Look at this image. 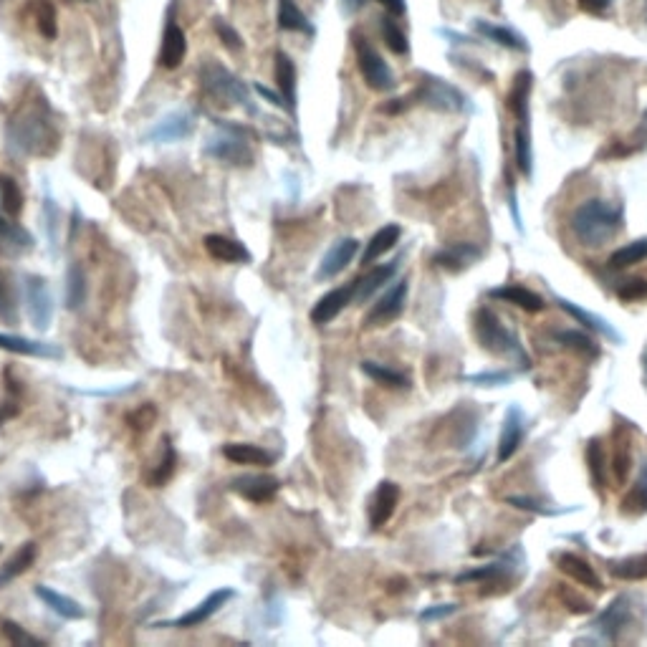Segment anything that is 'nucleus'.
Here are the masks:
<instances>
[{"label": "nucleus", "mask_w": 647, "mask_h": 647, "mask_svg": "<svg viewBox=\"0 0 647 647\" xmlns=\"http://www.w3.org/2000/svg\"><path fill=\"white\" fill-rule=\"evenodd\" d=\"M8 147L18 155L28 157H51L59 150V129L51 119V109L38 102H26L11 119L6 127Z\"/></svg>", "instance_id": "f257e3e1"}, {"label": "nucleus", "mask_w": 647, "mask_h": 647, "mask_svg": "<svg viewBox=\"0 0 647 647\" xmlns=\"http://www.w3.org/2000/svg\"><path fill=\"white\" fill-rule=\"evenodd\" d=\"M622 220V205L610 200H587L572 213V233L582 246L599 248L620 233Z\"/></svg>", "instance_id": "f03ea898"}, {"label": "nucleus", "mask_w": 647, "mask_h": 647, "mask_svg": "<svg viewBox=\"0 0 647 647\" xmlns=\"http://www.w3.org/2000/svg\"><path fill=\"white\" fill-rule=\"evenodd\" d=\"M476 337L486 352L496 354V357L519 359L524 367H529V354L519 344V337L498 319L496 311L486 309V306L476 311Z\"/></svg>", "instance_id": "7ed1b4c3"}, {"label": "nucleus", "mask_w": 647, "mask_h": 647, "mask_svg": "<svg viewBox=\"0 0 647 647\" xmlns=\"http://www.w3.org/2000/svg\"><path fill=\"white\" fill-rule=\"evenodd\" d=\"M412 94H415V102L428 104L435 112L463 114L473 109L471 99H468L458 86L445 79H438V76H423L420 86L412 91Z\"/></svg>", "instance_id": "20e7f679"}, {"label": "nucleus", "mask_w": 647, "mask_h": 647, "mask_svg": "<svg viewBox=\"0 0 647 647\" xmlns=\"http://www.w3.org/2000/svg\"><path fill=\"white\" fill-rule=\"evenodd\" d=\"M248 132L243 127L220 124V134L205 142V155L233 167H251L253 150L248 147Z\"/></svg>", "instance_id": "39448f33"}, {"label": "nucleus", "mask_w": 647, "mask_h": 647, "mask_svg": "<svg viewBox=\"0 0 647 647\" xmlns=\"http://www.w3.org/2000/svg\"><path fill=\"white\" fill-rule=\"evenodd\" d=\"M200 81H203V89L208 91L210 97L220 99V102L225 104H241L248 112H253L246 84H243L236 74H230L225 66H220L218 61H208V64L200 69Z\"/></svg>", "instance_id": "423d86ee"}, {"label": "nucleus", "mask_w": 647, "mask_h": 647, "mask_svg": "<svg viewBox=\"0 0 647 647\" xmlns=\"http://www.w3.org/2000/svg\"><path fill=\"white\" fill-rule=\"evenodd\" d=\"M354 51H357L359 71H362L364 81H367L369 89L375 91H392L395 89V76H392L390 66L385 64L377 49L364 36H354Z\"/></svg>", "instance_id": "0eeeda50"}, {"label": "nucleus", "mask_w": 647, "mask_h": 647, "mask_svg": "<svg viewBox=\"0 0 647 647\" xmlns=\"http://www.w3.org/2000/svg\"><path fill=\"white\" fill-rule=\"evenodd\" d=\"M26 301H28V316H31V324L38 329V332H46L51 327V319H54V299H51V291L46 279L41 276H28L26 279Z\"/></svg>", "instance_id": "6e6552de"}, {"label": "nucleus", "mask_w": 647, "mask_h": 647, "mask_svg": "<svg viewBox=\"0 0 647 647\" xmlns=\"http://www.w3.org/2000/svg\"><path fill=\"white\" fill-rule=\"evenodd\" d=\"M233 597H236L233 589H215V592L208 594L198 607H193V610L185 612V615L177 617V620L172 622H160V627H182V630H188V627L203 625V622H208L215 612L223 610Z\"/></svg>", "instance_id": "1a4fd4ad"}, {"label": "nucleus", "mask_w": 647, "mask_h": 647, "mask_svg": "<svg viewBox=\"0 0 647 647\" xmlns=\"http://www.w3.org/2000/svg\"><path fill=\"white\" fill-rule=\"evenodd\" d=\"M279 488V478L263 476V473H246V476H238L230 481V491H236L238 496H243L251 503H268L279 493Z\"/></svg>", "instance_id": "9d476101"}, {"label": "nucleus", "mask_w": 647, "mask_h": 647, "mask_svg": "<svg viewBox=\"0 0 647 647\" xmlns=\"http://www.w3.org/2000/svg\"><path fill=\"white\" fill-rule=\"evenodd\" d=\"M407 279H400L380 301L375 304V309L367 314V324L369 327H380V324H387V321H395L397 316L405 311V301H407Z\"/></svg>", "instance_id": "9b49d317"}, {"label": "nucleus", "mask_w": 647, "mask_h": 647, "mask_svg": "<svg viewBox=\"0 0 647 647\" xmlns=\"http://www.w3.org/2000/svg\"><path fill=\"white\" fill-rule=\"evenodd\" d=\"M36 241L23 225H18L11 215L0 213V253L8 258H18L33 251Z\"/></svg>", "instance_id": "f8f14e48"}, {"label": "nucleus", "mask_w": 647, "mask_h": 647, "mask_svg": "<svg viewBox=\"0 0 647 647\" xmlns=\"http://www.w3.org/2000/svg\"><path fill=\"white\" fill-rule=\"evenodd\" d=\"M357 251H359L357 238H342V241L334 243V246L327 251V256H324V261L319 263L316 279L329 281V279H334V276H339V273H342L344 268L354 261Z\"/></svg>", "instance_id": "ddd939ff"}, {"label": "nucleus", "mask_w": 647, "mask_h": 647, "mask_svg": "<svg viewBox=\"0 0 647 647\" xmlns=\"http://www.w3.org/2000/svg\"><path fill=\"white\" fill-rule=\"evenodd\" d=\"M352 299H354V284L339 286V289L329 291V294H324L314 304V309H311V321L319 324V327H324V324L337 319V316L352 304Z\"/></svg>", "instance_id": "4468645a"}, {"label": "nucleus", "mask_w": 647, "mask_h": 647, "mask_svg": "<svg viewBox=\"0 0 647 647\" xmlns=\"http://www.w3.org/2000/svg\"><path fill=\"white\" fill-rule=\"evenodd\" d=\"M397 501H400V486L392 481H382L372 496V503H369V526L382 529L395 514Z\"/></svg>", "instance_id": "2eb2a0df"}, {"label": "nucleus", "mask_w": 647, "mask_h": 647, "mask_svg": "<svg viewBox=\"0 0 647 647\" xmlns=\"http://www.w3.org/2000/svg\"><path fill=\"white\" fill-rule=\"evenodd\" d=\"M185 54H188V38H185L182 28L170 18V23L165 26V33H162L160 66L167 71L180 69V64L185 61Z\"/></svg>", "instance_id": "dca6fc26"}, {"label": "nucleus", "mask_w": 647, "mask_h": 647, "mask_svg": "<svg viewBox=\"0 0 647 647\" xmlns=\"http://www.w3.org/2000/svg\"><path fill=\"white\" fill-rule=\"evenodd\" d=\"M0 349L3 352L21 354V357H41V359H61V349L51 342H36V339L18 337V334L0 332Z\"/></svg>", "instance_id": "f3484780"}, {"label": "nucleus", "mask_w": 647, "mask_h": 647, "mask_svg": "<svg viewBox=\"0 0 647 647\" xmlns=\"http://www.w3.org/2000/svg\"><path fill=\"white\" fill-rule=\"evenodd\" d=\"M521 440H524V415H521L519 407H511V410L506 412L501 440H498V455H496L498 463H506V460L514 458Z\"/></svg>", "instance_id": "a211bd4d"}, {"label": "nucleus", "mask_w": 647, "mask_h": 647, "mask_svg": "<svg viewBox=\"0 0 647 647\" xmlns=\"http://www.w3.org/2000/svg\"><path fill=\"white\" fill-rule=\"evenodd\" d=\"M195 129V119L190 117V114L185 112H175L170 114V117H165L162 122H157L155 127L150 129V137L152 142H180V140H188L190 134H193Z\"/></svg>", "instance_id": "6ab92c4d"}, {"label": "nucleus", "mask_w": 647, "mask_h": 647, "mask_svg": "<svg viewBox=\"0 0 647 647\" xmlns=\"http://www.w3.org/2000/svg\"><path fill=\"white\" fill-rule=\"evenodd\" d=\"M557 304L562 306V309L567 311L569 316H574V319H577L579 324H584V327H587V329H592V332H597L599 337H607V339H610V342H615V344L622 342L620 332H617V329L612 327L610 321L602 319V316L592 314V311L582 309V306H577V304H574V301H569V299H562V296H557Z\"/></svg>", "instance_id": "aec40b11"}, {"label": "nucleus", "mask_w": 647, "mask_h": 647, "mask_svg": "<svg viewBox=\"0 0 647 647\" xmlns=\"http://www.w3.org/2000/svg\"><path fill=\"white\" fill-rule=\"evenodd\" d=\"M478 258H481V248L478 246H473V243H453V246L435 253L433 261L438 263L440 268H445V271L458 273L471 266V263H476Z\"/></svg>", "instance_id": "412c9836"}, {"label": "nucleus", "mask_w": 647, "mask_h": 647, "mask_svg": "<svg viewBox=\"0 0 647 647\" xmlns=\"http://www.w3.org/2000/svg\"><path fill=\"white\" fill-rule=\"evenodd\" d=\"M531 86H534V74L531 71H519L514 79V86L508 91V109L519 119V124H529V97Z\"/></svg>", "instance_id": "4be33fe9"}, {"label": "nucleus", "mask_w": 647, "mask_h": 647, "mask_svg": "<svg viewBox=\"0 0 647 647\" xmlns=\"http://www.w3.org/2000/svg\"><path fill=\"white\" fill-rule=\"evenodd\" d=\"M476 31L481 33L486 41H493L496 46H501V49L519 51V54H526V51H529V43H526V38L519 36L514 28L498 26V23H491V21H476Z\"/></svg>", "instance_id": "5701e85b"}, {"label": "nucleus", "mask_w": 647, "mask_h": 647, "mask_svg": "<svg viewBox=\"0 0 647 647\" xmlns=\"http://www.w3.org/2000/svg\"><path fill=\"white\" fill-rule=\"evenodd\" d=\"M205 251H208L210 256L220 263H248L251 261V253H248V248L243 246V243L233 241V238L218 236V233H215V236H205Z\"/></svg>", "instance_id": "b1692460"}, {"label": "nucleus", "mask_w": 647, "mask_h": 647, "mask_svg": "<svg viewBox=\"0 0 647 647\" xmlns=\"http://www.w3.org/2000/svg\"><path fill=\"white\" fill-rule=\"evenodd\" d=\"M627 617H630V602H627V597H617L615 602L599 615V620L594 622V627H597L607 640L615 642L622 627L627 625Z\"/></svg>", "instance_id": "393cba45"}, {"label": "nucleus", "mask_w": 647, "mask_h": 647, "mask_svg": "<svg viewBox=\"0 0 647 647\" xmlns=\"http://www.w3.org/2000/svg\"><path fill=\"white\" fill-rule=\"evenodd\" d=\"M223 455L230 460V463H238V466H271L273 455L268 450H263L261 445L253 443H228L223 445Z\"/></svg>", "instance_id": "a878e982"}, {"label": "nucleus", "mask_w": 647, "mask_h": 647, "mask_svg": "<svg viewBox=\"0 0 647 647\" xmlns=\"http://www.w3.org/2000/svg\"><path fill=\"white\" fill-rule=\"evenodd\" d=\"M36 597L41 599L43 605L51 607L56 615L64 617V620H81V617H84V607H81L76 599L66 597V594L56 592V589L46 587V584H38Z\"/></svg>", "instance_id": "bb28decb"}, {"label": "nucleus", "mask_w": 647, "mask_h": 647, "mask_svg": "<svg viewBox=\"0 0 647 647\" xmlns=\"http://www.w3.org/2000/svg\"><path fill=\"white\" fill-rule=\"evenodd\" d=\"M36 554H38V546L33 544V541H26V544H23L11 559L0 567V589L6 587V584H11L13 579L21 577V574H26L28 569H31V564L36 562Z\"/></svg>", "instance_id": "cd10ccee"}, {"label": "nucleus", "mask_w": 647, "mask_h": 647, "mask_svg": "<svg viewBox=\"0 0 647 647\" xmlns=\"http://www.w3.org/2000/svg\"><path fill=\"white\" fill-rule=\"evenodd\" d=\"M557 567L562 569L567 577H572L574 582L582 584V587L602 589V582H599V577L594 574V569L589 567V562H584L582 557H577V554H559Z\"/></svg>", "instance_id": "c85d7f7f"}, {"label": "nucleus", "mask_w": 647, "mask_h": 647, "mask_svg": "<svg viewBox=\"0 0 647 647\" xmlns=\"http://www.w3.org/2000/svg\"><path fill=\"white\" fill-rule=\"evenodd\" d=\"M397 263L400 261H392L387 263V266H380L375 268V271H369L367 276H362V279L354 284V299L357 301H367L375 296V291H380L382 286L390 284V279L397 273Z\"/></svg>", "instance_id": "c756f323"}, {"label": "nucleus", "mask_w": 647, "mask_h": 647, "mask_svg": "<svg viewBox=\"0 0 647 647\" xmlns=\"http://www.w3.org/2000/svg\"><path fill=\"white\" fill-rule=\"evenodd\" d=\"M400 236H402L400 225H385V228L377 230L375 236L369 238L367 248H364L362 263H375L377 258L385 256L387 251H392V248H395V243L400 241Z\"/></svg>", "instance_id": "7c9ffc66"}, {"label": "nucleus", "mask_w": 647, "mask_h": 647, "mask_svg": "<svg viewBox=\"0 0 647 647\" xmlns=\"http://www.w3.org/2000/svg\"><path fill=\"white\" fill-rule=\"evenodd\" d=\"M488 296H491V299L508 301V304L519 306V309L524 311H531V314L544 309V301H541L534 291L521 289V286H501V289H491L488 291Z\"/></svg>", "instance_id": "2f4dec72"}, {"label": "nucleus", "mask_w": 647, "mask_h": 647, "mask_svg": "<svg viewBox=\"0 0 647 647\" xmlns=\"http://www.w3.org/2000/svg\"><path fill=\"white\" fill-rule=\"evenodd\" d=\"M276 81H279L281 97H284L286 107H289V112H294V104H296V66H294V61H291L289 56L284 54V51H279V54H276Z\"/></svg>", "instance_id": "473e14b6"}, {"label": "nucleus", "mask_w": 647, "mask_h": 647, "mask_svg": "<svg viewBox=\"0 0 647 647\" xmlns=\"http://www.w3.org/2000/svg\"><path fill=\"white\" fill-rule=\"evenodd\" d=\"M86 271L81 268V263H71L66 271V309L79 311L86 301Z\"/></svg>", "instance_id": "72a5a7b5"}, {"label": "nucleus", "mask_w": 647, "mask_h": 647, "mask_svg": "<svg viewBox=\"0 0 647 647\" xmlns=\"http://www.w3.org/2000/svg\"><path fill=\"white\" fill-rule=\"evenodd\" d=\"M279 26L284 31H296V33H306V36H314V28H311L309 18L304 16L299 6H296L294 0H279Z\"/></svg>", "instance_id": "f704fd0d"}, {"label": "nucleus", "mask_w": 647, "mask_h": 647, "mask_svg": "<svg viewBox=\"0 0 647 647\" xmlns=\"http://www.w3.org/2000/svg\"><path fill=\"white\" fill-rule=\"evenodd\" d=\"M23 210V193L18 182L8 175H0V213L16 218Z\"/></svg>", "instance_id": "c9c22d12"}, {"label": "nucleus", "mask_w": 647, "mask_h": 647, "mask_svg": "<svg viewBox=\"0 0 647 647\" xmlns=\"http://www.w3.org/2000/svg\"><path fill=\"white\" fill-rule=\"evenodd\" d=\"M622 511L632 516H640L647 511V460L642 463V471L637 483L632 486V491L627 493L625 501H622Z\"/></svg>", "instance_id": "e433bc0d"}, {"label": "nucleus", "mask_w": 647, "mask_h": 647, "mask_svg": "<svg viewBox=\"0 0 647 647\" xmlns=\"http://www.w3.org/2000/svg\"><path fill=\"white\" fill-rule=\"evenodd\" d=\"M514 147H516V167L519 172H524L526 177L534 170V152H531V137H529V124H519L514 134Z\"/></svg>", "instance_id": "4c0bfd02"}, {"label": "nucleus", "mask_w": 647, "mask_h": 647, "mask_svg": "<svg viewBox=\"0 0 647 647\" xmlns=\"http://www.w3.org/2000/svg\"><path fill=\"white\" fill-rule=\"evenodd\" d=\"M610 572L612 577L625 579V582H642V579H647V554L622 559V562H612Z\"/></svg>", "instance_id": "58836bf2"}, {"label": "nucleus", "mask_w": 647, "mask_h": 647, "mask_svg": "<svg viewBox=\"0 0 647 647\" xmlns=\"http://www.w3.org/2000/svg\"><path fill=\"white\" fill-rule=\"evenodd\" d=\"M362 372L367 377H372V380H375L377 385H385V387H407V385H410V380H407V377L402 375V372L385 367V364L362 362Z\"/></svg>", "instance_id": "ea45409f"}, {"label": "nucleus", "mask_w": 647, "mask_h": 647, "mask_svg": "<svg viewBox=\"0 0 647 647\" xmlns=\"http://www.w3.org/2000/svg\"><path fill=\"white\" fill-rule=\"evenodd\" d=\"M645 258H647V238H640V241H632V243H627V246L617 248L610 258V266L612 268H627V266H635V263L645 261Z\"/></svg>", "instance_id": "a19ab883"}, {"label": "nucleus", "mask_w": 647, "mask_h": 647, "mask_svg": "<svg viewBox=\"0 0 647 647\" xmlns=\"http://www.w3.org/2000/svg\"><path fill=\"white\" fill-rule=\"evenodd\" d=\"M382 38H385L387 49L397 56L410 54V41H407L405 31L395 23V16L392 18H382Z\"/></svg>", "instance_id": "79ce46f5"}, {"label": "nucleus", "mask_w": 647, "mask_h": 647, "mask_svg": "<svg viewBox=\"0 0 647 647\" xmlns=\"http://www.w3.org/2000/svg\"><path fill=\"white\" fill-rule=\"evenodd\" d=\"M0 319L8 321V324H16L18 321V306L16 296H13L11 284H8L6 273L0 271Z\"/></svg>", "instance_id": "37998d69"}, {"label": "nucleus", "mask_w": 647, "mask_h": 647, "mask_svg": "<svg viewBox=\"0 0 647 647\" xmlns=\"http://www.w3.org/2000/svg\"><path fill=\"white\" fill-rule=\"evenodd\" d=\"M587 463H589V473H592L594 478V486L602 491V488H605V453H602L599 440H592V443H589Z\"/></svg>", "instance_id": "c03bdc74"}, {"label": "nucleus", "mask_w": 647, "mask_h": 647, "mask_svg": "<svg viewBox=\"0 0 647 647\" xmlns=\"http://www.w3.org/2000/svg\"><path fill=\"white\" fill-rule=\"evenodd\" d=\"M175 460H177V455H175V450H172V445H165V453H162L160 466H157L155 471L150 473L152 486L160 488V486H165L167 481H170L172 473H175Z\"/></svg>", "instance_id": "a18cd8bd"}, {"label": "nucleus", "mask_w": 647, "mask_h": 647, "mask_svg": "<svg viewBox=\"0 0 647 647\" xmlns=\"http://www.w3.org/2000/svg\"><path fill=\"white\" fill-rule=\"evenodd\" d=\"M36 21H38V31H41L43 38H56V11L54 6H51L49 0H41L38 3V11H36Z\"/></svg>", "instance_id": "49530a36"}, {"label": "nucleus", "mask_w": 647, "mask_h": 647, "mask_svg": "<svg viewBox=\"0 0 647 647\" xmlns=\"http://www.w3.org/2000/svg\"><path fill=\"white\" fill-rule=\"evenodd\" d=\"M557 339L559 342L569 344V347H574L577 352L589 354V357H597V344H594L584 332H572V329H569V332H557Z\"/></svg>", "instance_id": "de8ad7c7"}, {"label": "nucleus", "mask_w": 647, "mask_h": 647, "mask_svg": "<svg viewBox=\"0 0 647 647\" xmlns=\"http://www.w3.org/2000/svg\"><path fill=\"white\" fill-rule=\"evenodd\" d=\"M215 33H218V38L225 43V46H228L230 51H243L241 33H238L233 26H228L223 18H218V21H215Z\"/></svg>", "instance_id": "09e8293b"}, {"label": "nucleus", "mask_w": 647, "mask_h": 647, "mask_svg": "<svg viewBox=\"0 0 647 647\" xmlns=\"http://www.w3.org/2000/svg\"><path fill=\"white\" fill-rule=\"evenodd\" d=\"M3 635H6L13 645H43V640L28 635L21 625H16V622H11V620L3 622Z\"/></svg>", "instance_id": "8fccbe9b"}, {"label": "nucleus", "mask_w": 647, "mask_h": 647, "mask_svg": "<svg viewBox=\"0 0 647 647\" xmlns=\"http://www.w3.org/2000/svg\"><path fill=\"white\" fill-rule=\"evenodd\" d=\"M617 296L622 301H640L647 299V281L645 279H630L617 289Z\"/></svg>", "instance_id": "3c124183"}, {"label": "nucleus", "mask_w": 647, "mask_h": 647, "mask_svg": "<svg viewBox=\"0 0 647 647\" xmlns=\"http://www.w3.org/2000/svg\"><path fill=\"white\" fill-rule=\"evenodd\" d=\"M559 594H562L564 605H567L572 612H577V615H587V612H592V602H584V599H579L577 594L569 592V589H562Z\"/></svg>", "instance_id": "603ef678"}, {"label": "nucleus", "mask_w": 647, "mask_h": 647, "mask_svg": "<svg viewBox=\"0 0 647 647\" xmlns=\"http://www.w3.org/2000/svg\"><path fill=\"white\" fill-rule=\"evenodd\" d=\"M577 6L589 16H607L610 13L612 0H577Z\"/></svg>", "instance_id": "864d4df0"}, {"label": "nucleus", "mask_w": 647, "mask_h": 647, "mask_svg": "<svg viewBox=\"0 0 647 647\" xmlns=\"http://www.w3.org/2000/svg\"><path fill=\"white\" fill-rule=\"evenodd\" d=\"M627 471H630V450H625L620 445V448H617V453H615V478H617V483H625Z\"/></svg>", "instance_id": "5fc2aeb1"}, {"label": "nucleus", "mask_w": 647, "mask_h": 647, "mask_svg": "<svg viewBox=\"0 0 647 647\" xmlns=\"http://www.w3.org/2000/svg\"><path fill=\"white\" fill-rule=\"evenodd\" d=\"M468 382H481V385H506L511 382L508 372H483V375L468 377Z\"/></svg>", "instance_id": "6e6d98bb"}, {"label": "nucleus", "mask_w": 647, "mask_h": 647, "mask_svg": "<svg viewBox=\"0 0 647 647\" xmlns=\"http://www.w3.org/2000/svg\"><path fill=\"white\" fill-rule=\"evenodd\" d=\"M455 610H458V607H455V605H435V607H428V610L420 612V620H423V622L443 620V617L453 615Z\"/></svg>", "instance_id": "4d7b16f0"}, {"label": "nucleus", "mask_w": 647, "mask_h": 647, "mask_svg": "<svg viewBox=\"0 0 647 647\" xmlns=\"http://www.w3.org/2000/svg\"><path fill=\"white\" fill-rule=\"evenodd\" d=\"M506 503H511V506H516V508H521V511H531V514H551L549 508H541V506H536L534 501H529V498H521V496H508L506 498Z\"/></svg>", "instance_id": "13d9d810"}, {"label": "nucleus", "mask_w": 647, "mask_h": 647, "mask_svg": "<svg viewBox=\"0 0 647 647\" xmlns=\"http://www.w3.org/2000/svg\"><path fill=\"white\" fill-rule=\"evenodd\" d=\"M377 3H380L382 8H387L392 16H405V11H407L405 0H377Z\"/></svg>", "instance_id": "bf43d9fd"}, {"label": "nucleus", "mask_w": 647, "mask_h": 647, "mask_svg": "<svg viewBox=\"0 0 647 647\" xmlns=\"http://www.w3.org/2000/svg\"><path fill=\"white\" fill-rule=\"evenodd\" d=\"M256 91H258V94H261V97H266V99H268V102H271V104H276V107H281V109H289V107H286L284 97H279V94H273V91H268V89H266V86L256 84Z\"/></svg>", "instance_id": "052dcab7"}, {"label": "nucleus", "mask_w": 647, "mask_h": 647, "mask_svg": "<svg viewBox=\"0 0 647 647\" xmlns=\"http://www.w3.org/2000/svg\"><path fill=\"white\" fill-rule=\"evenodd\" d=\"M637 140L642 142V145H647V112L642 114L640 119V127H637Z\"/></svg>", "instance_id": "680f3d73"}, {"label": "nucleus", "mask_w": 647, "mask_h": 647, "mask_svg": "<svg viewBox=\"0 0 647 647\" xmlns=\"http://www.w3.org/2000/svg\"><path fill=\"white\" fill-rule=\"evenodd\" d=\"M13 412H16V407H13V402H8V405H3V407H0V425L6 423V420H8V418H11Z\"/></svg>", "instance_id": "e2e57ef3"}, {"label": "nucleus", "mask_w": 647, "mask_h": 647, "mask_svg": "<svg viewBox=\"0 0 647 647\" xmlns=\"http://www.w3.org/2000/svg\"><path fill=\"white\" fill-rule=\"evenodd\" d=\"M342 3H344V11L347 13H357L359 8L364 6V0H342Z\"/></svg>", "instance_id": "0e129e2a"}, {"label": "nucleus", "mask_w": 647, "mask_h": 647, "mask_svg": "<svg viewBox=\"0 0 647 647\" xmlns=\"http://www.w3.org/2000/svg\"><path fill=\"white\" fill-rule=\"evenodd\" d=\"M642 369H645V377H647V349L642 352Z\"/></svg>", "instance_id": "69168bd1"}, {"label": "nucleus", "mask_w": 647, "mask_h": 647, "mask_svg": "<svg viewBox=\"0 0 647 647\" xmlns=\"http://www.w3.org/2000/svg\"><path fill=\"white\" fill-rule=\"evenodd\" d=\"M645 18H647V0H645Z\"/></svg>", "instance_id": "338daca9"}]
</instances>
